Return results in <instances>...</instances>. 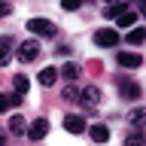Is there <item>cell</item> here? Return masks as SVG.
<instances>
[{
  "mask_svg": "<svg viewBox=\"0 0 146 146\" xmlns=\"http://www.w3.org/2000/svg\"><path fill=\"white\" fill-rule=\"evenodd\" d=\"M146 40V27H131V31H128V43L131 46H140Z\"/></svg>",
  "mask_w": 146,
  "mask_h": 146,
  "instance_id": "cell-19",
  "label": "cell"
},
{
  "mask_svg": "<svg viewBox=\"0 0 146 146\" xmlns=\"http://www.w3.org/2000/svg\"><path fill=\"white\" fill-rule=\"evenodd\" d=\"M125 122L131 128H134V131H140V128L146 125V107H137V110H128L125 113Z\"/></svg>",
  "mask_w": 146,
  "mask_h": 146,
  "instance_id": "cell-8",
  "label": "cell"
},
{
  "mask_svg": "<svg viewBox=\"0 0 146 146\" xmlns=\"http://www.w3.org/2000/svg\"><path fill=\"white\" fill-rule=\"evenodd\" d=\"M27 88H31V79H27L25 73H15V76H12V91H18V94L25 98Z\"/></svg>",
  "mask_w": 146,
  "mask_h": 146,
  "instance_id": "cell-14",
  "label": "cell"
},
{
  "mask_svg": "<svg viewBox=\"0 0 146 146\" xmlns=\"http://www.w3.org/2000/svg\"><path fill=\"white\" fill-rule=\"evenodd\" d=\"M21 94H18V91H6V94H3V100H0V110H9V107H18V104H21Z\"/></svg>",
  "mask_w": 146,
  "mask_h": 146,
  "instance_id": "cell-17",
  "label": "cell"
},
{
  "mask_svg": "<svg viewBox=\"0 0 146 146\" xmlns=\"http://www.w3.org/2000/svg\"><path fill=\"white\" fill-rule=\"evenodd\" d=\"M116 61H119V67L134 70V67H140V64H143V58H140L137 52H119V55H116Z\"/></svg>",
  "mask_w": 146,
  "mask_h": 146,
  "instance_id": "cell-9",
  "label": "cell"
},
{
  "mask_svg": "<svg viewBox=\"0 0 146 146\" xmlns=\"http://www.w3.org/2000/svg\"><path fill=\"white\" fill-rule=\"evenodd\" d=\"M40 58V43L36 40H25V43H18V61L21 64H31Z\"/></svg>",
  "mask_w": 146,
  "mask_h": 146,
  "instance_id": "cell-3",
  "label": "cell"
},
{
  "mask_svg": "<svg viewBox=\"0 0 146 146\" xmlns=\"http://www.w3.org/2000/svg\"><path fill=\"white\" fill-rule=\"evenodd\" d=\"M61 76H64V79H70V82H76V79L82 76V67H79L76 61H67V64L61 67Z\"/></svg>",
  "mask_w": 146,
  "mask_h": 146,
  "instance_id": "cell-13",
  "label": "cell"
},
{
  "mask_svg": "<svg viewBox=\"0 0 146 146\" xmlns=\"http://www.w3.org/2000/svg\"><path fill=\"white\" fill-rule=\"evenodd\" d=\"M64 131L67 134H82V131H88V125H85V119L82 116H64Z\"/></svg>",
  "mask_w": 146,
  "mask_h": 146,
  "instance_id": "cell-7",
  "label": "cell"
},
{
  "mask_svg": "<svg viewBox=\"0 0 146 146\" xmlns=\"http://www.w3.org/2000/svg\"><path fill=\"white\" fill-rule=\"evenodd\" d=\"M27 31L36 34V36H55L58 34V27H55L52 18H31V21H27Z\"/></svg>",
  "mask_w": 146,
  "mask_h": 146,
  "instance_id": "cell-1",
  "label": "cell"
},
{
  "mask_svg": "<svg viewBox=\"0 0 146 146\" xmlns=\"http://www.w3.org/2000/svg\"><path fill=\"white\" fill-rule=\"evenodd\" d=\"M58 76H61V70H55V67H43L36 79H40V85H46V88H49V85H55V79H58Z\"/></svg>",
  "mask_w": 146,
  "mask_h": 146,
  "instance_id": "cell-12",
  "label": "cell"
},
{
  "mask_svg": "<svg viewBox=\"0 0 146 146\" xmlns=\"http://www.w3.org/2000/svg\"><path fill=\"white\" fill-rule=\"evenodd\" d=\"M119 25H122V27H131V25H137V15H134V12H125V15L119 18Z\"/></svg>",
  "mask_w": 146,
  "mask_h": 146,
  "instance_id": "cell-21",
  "label": "cell"
},
{
  "mask_svg": "<svg viewBox=\"0 0 146 146\" xmlns=\"http://www.w3.org/2000/svg\"><path fill=\"white\" fill-rule=\"evenodd\" d=\"M119 40H122V36H119L116 27H100L98 34H94V43L104 46V49H113V46H119Z\"/></svg>",
  "mask_w": 146,
  "mask_h": 146,
  "instance_id": "cell-4",
  "label": "cell"
},
{
  "mask_svg": "<svg viewBox=\"0 0 146 146\" xmlns=\"http://www.w3.org/2000/svg\"><path fill=\"white\" fill-rule=\"evenodd\" d=\"M125 12H131V9H128V3H125V0H122V3H110V6L104 9V15H107V18H122V15H125Z\"/></svg>",
  "mask_w": 146,
  "mask_h": 146,
  "instance_id": "cell-15",
  "label": "cell"
},
{
  "mask_svg": "<svg viewBox=\"0 0 146 146\" xmlns=\"http://www.w3.org/2000/svg\"><path fill=\"white\" fill-rule=\"evenodd\" d=\"M64 9L73 12V9H79V0H64Z\"/></svg>",
  "mask_w": 146,
  "mask_h": 146,
  "instance_id": "cell-22",
  "label": "cell"
},
{
  "mask_svg": "<svg viewBox=\"0 0 146 146\" xmlns=\"http://www.w3.org/2000/svg\"><path fill=\"white\" fill-rule=\"evenodd\" d=\"M61 98H64V100H70V104H79V98H82V88L70 82V85L64 88V94H61Z\"/></svg>",
  "mask_w": 146,
  "mask_h": 146,
  "instance_id": "cell-18",
  "label": "cell"
},
{
  "mask_svg": "<svg viewBox=\"0 0 146 146\" xmlns=\"http://www.w3.org/2000/svg\"><path fill=\"white\" fill-rule=\"evenodd\" d=\"M140 12H143V15H146V0H143V3H140Z\"/></svg>",
  "mask_w": 146,
  "mask_h": 146,
  "instance_id": "cell-23",
  "label": "cell"
},
{
  "mask_svg": "<svg viewBox=\"0 0 146 146\" xmlns=\"http://www.w3.org/2000/svg\"><path fill=\"white\" fill-rule=\"evenodd\" d=\"M125 146H146V134H143V131H134V128H131V131L125 134Z\"/></svg>",
  "mask_w": 146,
  "mask_h": 146,
  "instance_id": "cell-16",
  "label": "cell"
},
{
  "mask_svg": "<svg viewBox=\"0 0 146 146\" xmlns=\"http://www.w3.org/2000/svg\"><path fill=\"white\" fill-rule=\"evenodd\" d=\"M49 134V119H34L31 122V131H27V140H43V137Z\"/></svg>",
  "mask_w": 146,
  "mask_h": 146,
  "instance_id": "cell-6",
  "label": "cell"
},
{
  "mask_svg": "<svg viewBox=\"0 0 146 146\" xmlns=\"http://www.w3.org/2000/svg\"><path fill=\"white\" fill-rule=\"evenodd\" d=\"M116 88H119V94H122L125 100H137V98H143V88H140L134 79H128V76H122V79L116 82Z\"/></svg>",
  "mask_w": 146,
  "mask_h": 146,
  "instance_id": "cell-2",
  "label": "cell"
},
{
  "mask_svg": "<svg viewBox=\"0 0 146 146\" xmlns=\"http://www.w3.org/2000/svg\"><path fill=\"white\" fill-rule=\"evenodd\" d=\"M79 104L88 110V113H91V110H98V104H100V88H98V85H88V88H82Z\"/></svg>",
  "mask_w": 146,
  "mask_h": 146,
  "instance_id": "cell-5",
  "label": "cell"
},
{
  "mask_svg": "<svg viewBox=\"0 0 146 146\" xmlns=\"http://www.w3.org/2000/svg\"><path fill=\"white\" fill-rule=\"evenodd\" d=\"M9 49H12V36H3L0 40V64L9 61Z\"/></svg>",
  "mask_w": 146,
  "mask_h": 146,
  "instance_id": "cell-20",
  "label": "cell"
},
{
  "mask_svg": "<svg viewBox=\"0 0 146 146\" xmlns=\"http://www.w3.org/2000/svg\"><path fill=\"white\" fill-rule=\"evenodd\" d=\"M27 131H31V122H25L21 116H12V119H9V134H12V137H25Z\"/></svg>",
  "mask_w": 146,
  "mask_h": 146,
  "instance_id": "cell-11",
  "label": "cell"
},
{
  "mask_svg": "<svg viewBox=\"0 0 146 146\" xmlns=\"http://www.w3.org/2000/svg\"><path fill=\"white\" fill-rule=\"evenodd\" d=\"M88 137L94 143H107L110 140V128L104 125V122H94V125H88Z\"/></svg>",
  "mask_w": 146,
  "mask_h": 146,
  "instance_id": "cell-10",
  "label": "cell"
}]
</instances>
